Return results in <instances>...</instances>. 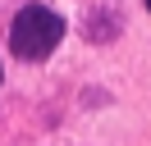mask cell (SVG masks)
<instances>
[{"instance_id": "cell-1", "label": "cell", "mask_w": 151, "mask_h": 146, "mask_svg": "<svg viewBox=\"0 0 151 146\" xmlns=\"http://www.w3.org/2000/svg\"><path fill=\"white\" fill-rule=\"evenodd\" d=\"M64 36V18L46 5H23L9 23V50L19 59H46Z\"/></svg>"}, {"instance_id": "cell-2", "label": "cell", "mask_w": 151, "mask_h": 146, "mask_svg": "<svg viewBox=\"0 0 151 146\" xmlns=\"http://www.w3.org/2000/svg\"><path fill=\"white\" fill-rule=\"evenodd\" d=\"M147 9H151V0H147Z\"/></svg>"}]
</instances>
